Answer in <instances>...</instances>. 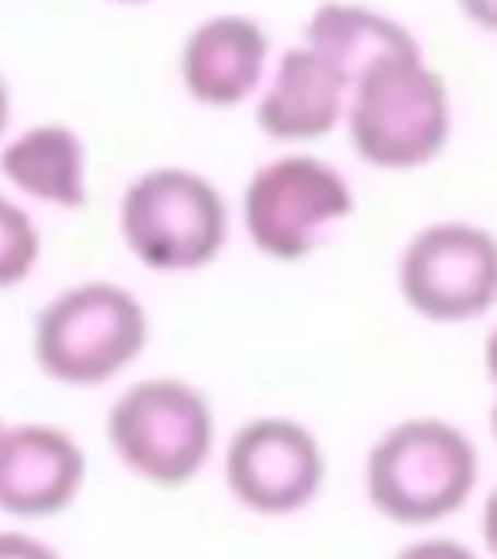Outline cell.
<instances>
[{"label":"cell","mask_w":497,"mask_h":559,"mask_svg":"<svg viewBox=\"0 0 497 559\" xmlns=\"http://www.w3.org/2000/svg\"><path fill=\"white\" fill-rule=\"evenodd\" d=\"M4 428H9V419H0V439H4Z\"/></svg>","instance_id":"603a6c76"},{"label":"cell","mask_w":497,"mask_h":559,"mask_svg":"<svg viewBox=\"0 0 497 559\" xmlns=\"http://www.w3.org/2000/svg\"><path fill=\"white\" fill-rule=\"evenodd\" d=\"M276 51L269 27L253 12L222 9L187 27L175 74L184 94L202 109H237L257 102Z\"/></svg>","instance_id":"9c48e42d"},{"label":"cell","mask_w":497,"mask_h":559,"mask_svg":"<svg viewBox=\"0 0 497 559\" xmlns=\"http://www.w3.org/2000/svg\"><path fill=\"white\" fill-rule=\"evenodd\" d=\"M350 148L374 171H424L454 136V97L428 51L393 55L358 74L346 109Z\"/></svg>","instance_id":"5b68a950"},{"label":"cell","mask_w":497,"mask_h":559,"mask_svg":"<svg viewBox=\"0 0 497 559\" xmlns=\"http://www.w3.org/2000/svg\"><path fill=\"white\" fill-rule=\"evenodd\" d=\"M12 109H16V97H12V82L9 74L0 70V144L12 132Z\"/></svg>","instance_id":"ffe728a7"},{"label":"cell","mask_w":497,"mask_h":559,"mask_svg":"<svg viewBox=\"0 0 497 559\" xmlns=\"http://www.w3.org/2000/svg\"><path fill=\"white\" fill-rule=\"evenodd\" d=\"M454 4H459V12H463L478 32L497 35V0H454Z\"/></svg>","instance_id":"ac0fdd59"},{"label":"cell","mask_w":497,"mask_h":559,"mask_svg":"<svg viewBox=\"0 0 497 559\" xmlns=\"http://www.w3.org/2000/svg\"><path fill=\"white\" fill-rule=\"evenodd\" d=\"M44 261V226L27 202L0 183V292H12L35 276Z\"/></svg>","instance_id":"5bb4252c"},{"label":"cell","mask_w":497,"mask_h":559,"mask_svg":"<svg viewBox=\"0 0 497 559\" xmlns=\"http://www.w3.org/2000/svg\"><path fill=\"white\" fill-rule=\"evenodd\" d=\"M0 183L20 202L82 210L90 202V144L70 121H32L0 144Z\"/></svg>","instance_id":"7c38bea8"},{"label":"cell","mask_w":497,"mask_h":559,"mask_svg":"<svg viewBox=\"0 0 497 559\" xmlns=\"http://www.w3.org/2000/svg\"><path fill=\"white\" fill-rule=\"evenodd\" d=\"M152 342L149 304L117 280L67 284L32 319V361L62 389H105L132 373Z\"/></svg>","instance_id":"7a4b0ae2"},{"label":"cell","mask_w":497,"mask_h":559,"mask_svg":"<svg viewBox=\"0 0 497 559\" xmlns=\"http://www.w3.org/2000/svg\"><path fill=\"white\" fill-rule=\"evenodd\" d=\"M105 4H121V9H137V4H152V0H105Z\"/></svg>","instance_id":"7402d4cb"},{"label":"cell","mask_w":497,"mask_h":559,"mask_svg":"<svg viewBox=\"0 0 497 559\" xmlns=\"http://www.w3.org/2000/svg\"><path fill=\"white\" fill-rule=\"evenodd\" d=\"M393 559H486V556H482V548H474V544L459 540V536H447L436 528V533H416L409 544H401Z\"/></svg>","instance_id":"9a60e30c"},{"label":"cell","mask_w":497,"mask_h":559,"mask_svg":"<svg viewBox=\"0 0 497 559\" xmlns=\"http://www.w3.org/2000/svg\"><path fill=\"white\" fill-rule=\"evenodd\" d=\"M90 459L74 431L47 419H20L0 439V513L39 524L70 513L86 493Z\"/></svg>","instance_id":"30bf717a"},{"label":"cell","mask_w":497,"mask_h":559,"mask_svg":"<svg viewBox=\"0 0 497 559\" xmlns=\"http://www.w3.org/2000/svg\"><path fill=\"white\" fill-rule=\"evenodd\" d=\"M482 486L474 436L443 416H404L369 443L362 463L366 506L384 524L436 533L454 521Z\"/></svg>","instance_id":"6da1fadb"},{"label":"cell","mask_w":497,"mask_h":559,"mask_svg":"<svg viewBox=\"0 0 497 559\" xmlns=\"http://www.w3.org/2000/svg\"><path fill=\"white\" fill-rule=\"evenodd\" d=\"M105 443L129 478L152 489H187L218 463V412L179 373L132 377L105 408Z\"/></svg>","instance_id":"3957f363"},{"label":"cell","mask_w":497,"mask_h":559,"mask_svg":"<svg viewBox=\"0 0 497 559\" xmlns=\"http://www.w3.org/2000/svg\"><path fill=\"white\" fill-rule=\"evenodd\" d=\"M489 436H494V443H497V396L489 401Z\"/></svg>","instance_id":"44dd1931"},{"label":"cell","mask_w":497,"mask_h":559,"mask_svg":"<svg viewBox=\"0 0 497 559\" xmlns=\"http://www.w3.org/2000/svg\"><path fill=\"white\" fill-rule=\"evenodd\" d=\"M478 536H482V556L497 559V481L482 493L478 506Z\"/></svg>","instance_id":"e0dca14e"},{"label":"cell","mask_w":497,"mask_h":559,"mask_svg":"<svg viewBox=\"0 0 497 559\" xmlns=\"http://www.w3.org/2000/svg\"><path fill=\"white\" fill-rule=\"evenodd\" d=\"M482 373L489 381V393L497 396V323L486 331V342H482Z\"/></svg>","instance_id":"d6986e66"},{"label":"cell","mask_w":497,"mask_h":559,"mask_svg":"<svg viewBox=\"0 0 497 559\" xmlns=\"http://www.w3.org/2000/svg\"><path fill=\"white\" fill-rule=\"evenodd\" d=\"M393 276L419 323H482L497 311V234L474 218H431L404 237Z\"/></svg>","instance_id":"52a82bcc"},{"label":"cell","mask_w":497,"mask_h":559,"mask_svg":"<svg viewBox=\"0 0 497 559\" xmlns=\"http://www.w3.org/2000/svg\"><path fill=\"white\" fill-rule=\"evenodd\" d=\"M234 206L218 179L191 164H152L117 194V237L140 269L191 276L226 253Z\"/></svg>","instance_id":"277c9868"},{"label":"cell","mask_w":497,"mask_h":559,"mask_svg":"<svg viewBox=\"0 0 497 559\" xmlns=\"http://www.w3.org/2000/svg\"><path fill=\"white\" fill-rule=\"evenodd\" d=\"M299 39L331 59L350 82H358V74L381 59L424 51L419 35L404 20L366 0H319L307 12Z\"/></svg>","instance_id":"4fadbf2b"},{"label":"cell","mask_w":497,"mask_h":559,"mask_svg":"<svg viewBox=\"0 0 497 559\" xmlns=\"http://www.w3.org/2000/svg\"><path fill=\"white\" fill-rule=\"evenodd\" d=\"M222 486L241 513L288 521L323 498L331 454L311 424L296 416H253L237 424L218 451Z\"/></svg>","instance_id":"ba28073f"},{"label":"cell","mask_w":497,"mask_h":559,"mask_svg":"<svg viewBox=\"0 0 497 559\" xmlns=\"http://www.w3.org/2000/svg\"><path fill=\"white\" fill-rule=\"evenodd\" d=\"M0 559H62V551L32 528H0Z\"/></svg>","instance_id":"2e32d148"},{"label":"cell","mask_w":497,"mask_h":559,"mask_svg":"<svg viewBox=\"0 0 497 559\" xmlns=\"http://www.w3.org/2000/svg\"><path fill=\"white\" fill-rule=\"evenodd\" d=\"M354 82L304 39L280 47L253 102L261 136L280 148H311L346 124Z\"/></svg>","instance_id":"8fae6325"},{"label":"cell","mask_w":497,"mask_h":559,"mask_svg":"<svg viewBox=\"0 0 497 559\" xmlns=\"http://www.w3.org/2000/svg\"><path fill=\"white\" fill-rule=\"evenodd\" d=\"M358 194L334 159L311 148H284L245 175L237 226L257 257L304 264L354 218Z\"/></svg>","instance_id":"8992f818"}]
</instances>
